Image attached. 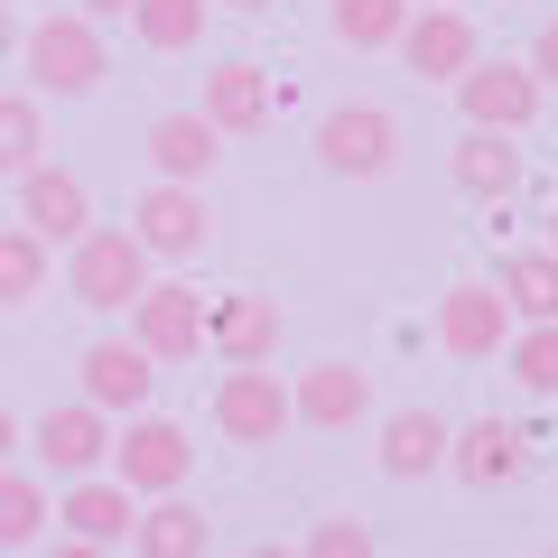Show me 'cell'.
<instances>
[{
  "label": "cell",
  "instance_id": "obj_27",
  "mask_svg": "<svg viewBox=\"0 0 558 558\" xmlns=\"http://www.w3.org/2000/svg\"><path fill=\"white\" fill-rule=\"evenodd\" d=\"M47 159V121H38V94H0V178H28Z\"/></svg>",
  "mask_w": 558,
  "mask_h": 558
},
{
  "label": "cell",
  "instance_id": "obj_25",
  "mask_svg": "<svg viewBox=\"0 0 558 558\" xmlns=\"http://www.w3.org/2000/svg\"><path fill=\"white\" fill-rule=\"evenodd\" d=\"M131 38L149 57H186L205 38V0H131Z\"/></svg>",
  "mask_w": 558,
  "mask_h": 558
},
{
  "label": "cell",
  "instance_id": "obj_6",
  "mask_svg": "<svg viewBox=\"0 0 558 558\" xmlns=\"http://www.w3.org/2000/svg\"><path fill=\"white\" fill-rule=\"evenodd\" d=\"M131 344L149 363L205 354V289H186V279H149V289L131 299Z\"/></svg>",
  "mask_w": 558,
  "mask_h": 558
},
{
  "label": "cell",
  "instance_id": "obj_34",
  "mask_svg": "<svg viewBox=\"0 0 558 558\" xmlns=\"http://www.w3.org/2000/svg\"><path fill=\"white\" fill-rule=\"evenodd\" d=\"M10 447H20V418H10V410H0V465H10Z\"/></svg>",
  "mask_w": 558,
  "mask_h": 558
},
{
  "label": "cell",
  "instance_id": "obj_22",
  "mask_svg": "<svg viewBox=\"0 0 558 558\" xmlns=\"http://www.w3.org/2000/svg\"><path fill=\"white\" fill-rule=\"evenodd\" d=\"M457 186H465L475 205H512V186H521L512 131H465V140H457Z\"/></svg>",
  "mask_w": 558,
  "mask_h": 558
},
{
  "label": "cell",
  "instance_id": "obj_40",
  "mask_svg": "<svg viewBox=\"0 0 558 558\" xmlns=\"http://www.w3.org/2000/svg\"><path fill=\"white\" fill-rule=\"evenodd\" d=\"M0 558H20V549H0Z\"/></svg>",
  "mask_w": 558,
  "mask_h": 558
},
{
  "label": "cell",
  "instance_id": "obj_35",
  "mask_svg": "<svg viewBox=\"0 0 558 558\" xmlns=\"http://www.w3.org/2000/svg\"><path fill=\"white\" fill-rule=\"evenodd\" d=\"M10 57H20V38H10V10H0V65H10Z\"/></svg>",
  "mask_w": 558,
  "mask_h": 558
},
{
  "label": "cell",
  "instance_id": "obj_7",
  "mask_svg": "<svg viewBox=\"0 0 558 558\" xmlns=\"http://www.w3.org/2000/svg\"><path fill=\"white\" fill-rule=\"evenodd\" d=\"M215 428L233 447H279V428H299V418H289V381H279L270 363H233V373L215 381Z\"/></svg>",
  "mask_w": 558,
  "mask_h": 558
},
{
  "label": "cell",
  "instance_id": "obj_20",
  "mask_svg": "<svg viewBox=\"0 0 558 558\" xmlns=\"http://www.w3.org/2000/svg\"><path fill=\"white\" fill-rule=\"evenodd\" d=\"M270 102H279L270 75H260L252 57H233V65H215V75H205V102H196V112L233 140V131H260V121H270Z\"/></svg>",
  "mask_w": 558,
  "mask_h": 558
},
{
  "label": "cell",
  "instance_id": "obj_26",
  "mask_svg": "<svg viewBox=\"0 0 558 558\" xmlns=\"http://www.w3.org/2000/svg\"><path fill=\"white\" fill-rule=\"evenodd\" d=\"M47 531H57V502H47V484L0 465V549H28V539H47Z\"/></svg>",
  "mask_w": 558,
  "mask_h": 558
},
{
  "label": "cell",
  "instance_id": "obj_21",
  "mask_svg": "<svg viewBox=\"0 0 558 558\" xmlns=\"http://www.w3.org/2000/svg\"><path fill=\"white\" fill-rule=\"evenodd\" d=\"M447 438H457V428H447L438 410H391V418H381V475H400V484L438 475V465H447Z\"/></svg>",
  "mask_w": 558,
  "mask_h": 558
},
{
  "label": "cell",
  "instance_id": "obj_18",
  "mask_svg": "<svg viewBox=\"0 0 558 558\" xmlns=\"http://www.w3.org/2000/svg\"><path fill=\"white\" fill-rule=\"evenodd\" d=\"M215 159H223V131L205 112H159L149 121V168H159L168 186H205Z\"/></svg>",
  "mask_w": 558,
  "mask_h": 558
},
{
  "label": "cell",
  "instance_id": "obj_36",
  "mask_svg": "<svg viewBox=\"0 0 558 558\" xmlns=\"http://www.w3.org/2000/svg\"><path fill=\"white\" fill-rule=\"evenodd\" d=\"M242 558H299V549H279V539H260V549H242Z\"/></svg>",
  "mask_w": 558,
  "mask_h": 558
},
{
  "label": "cell",
  "instance_id": "obj_1",
  "mask_svg": "<svg viewBox=\"0 0 558 558\" xmlns=\"http://www.w3.org/2000/svg\"><path fill=\"white\" fill-rule=\"evenodd\" d=\"M20 65H28V84H38V94L84 102L102 75H112V47H102V28L84 20V10H57V20H38V28L20 38Z\"/></svg>",
  "mask_w": 558,
  "mask_h": 558
},
{
  "label": "cell",
  "instance_id": "obj_19",
  "mask_svg": "<svg viewBox=\"0 0 558 558\" xmlns=\"http://www.w3.org/2000/svg\"><path fill=\"white\" fill-rule=\"evenodd\" d=\"M205 549H215V521H205L186 494L140 502V521H131V558H205Z\"/></svg>",
  "mask_w": 558,
  "mask_h": 558
},
{
  "label": "cell",
  "instance_id": "obj_16",
  "mask_svg": "<svg viewBox=\"0 0 558 558\" xmlns=\"http://www.w3.org/2000/svg\"><path fill=\"white\" fill-rule=\"evenodd\" d=\"M205 344H215L223 363H270L279 354V299H260V289L205 299Z\"/></svg>",
  "mask_w": 558,
  "mask_h": 558
},
{
  "label": "cell",
  "instance_id": "obj_41",
  "mask_svg": "<svg viewBox=\"0 0 558 558\" xmlns=\"http://www.w3.org/2000/svg\"><path fill=\"white\" fill-rule=\"evenodd\" d=\"M0 10H10V0H0Z\"/></svg>",
  "mask_w": 558,
  "mask_h": 558
},
{
  "label": "cell",
  "instance_id": "obj_28",
  "mask_svg": "<svg viewBox=\"0 0 558 558\" xmlns=\"http://www.w3.org/2000/svg\"><path fill=\"white\" fill-rule=\"evenodd\" d=\"M502 373H512L531 400H549V391H558V317H549V326H521V336L502 344Z\"/></svg>",
  "mask_w": 558,
  "mask_h": 558
},
{
  "label": "cell",
  "instance_id": "obj_8",
  "mask_svg": "<svg viewBox=\"0 0 558 558\" xmlns=\"http://www.w3.org/2000/svg\"><path fill=\"white\" fill-rule=\"evenodd\" d=\"M317 159L336 168V178H391L400 121L381 112V102H336V112L317 121Z\"/></svg>",
  "mask_w": 558,
  "mask_h": 558
},
{
  "label": "cell",
  "instance_id": "obj_5",
  "mask_svg": "<svg viewBox=\"0 0 558 558\" xmlns=\"http://www.w3.org/2000/svg\"><path fill=\"white\" fill-rule=\"evenodd\" d=\"M539 94H549V84H539L531 65H512V57H475V65L457 75L465 131H531V121H539Z\"/></svg>",
  "mask_w": 558,
  "mask_h": 558
},
{
  "label": "cell",
  "instance_id": "obj_23",
  "mask_svg": "<svg viewBox=\"0 0 558 558\" xmlns=\"http://www.w3.org/2000/svg\"><path fill=\"white\" fill-rule=\"evenodd\" d=\"M494 289H502V307H512L521 326H549L558 317V252H512Z\"/></svg>",
  "mask_w": 558,
  "mask_h": 558
},
{
  "label": "cell",
  "instance_id": "obj_39",
  "mask_svg": "<svg viewBox=\"0 0 558 558\" xmlns=\"http://www.w3.org/2000/svg\"><path fill=\"white\" fill-rule=\"evenodd\" d=\"M410 10H447V0H410Z\"/></svg>",
  "mask_w": 558,
  "mask_h": 558
},
{
  "label": "cell",
  "instance_id": "obj_10",
  "mask_svg": "<svg viewBox=\"0 0 558 558\" xmlns=\"http://www.w3.org/2000/svg\"><path fill=\"white\" fill-rule=\"evenodd\" d=\"M438 344L457 363H494L502 344H512V307H502L494 279H457V289L438 299Z\"/></svg>",
  "mask_w": 558,
  "mask_h": 558
},
{
  "label": "cell",
  "instance_id": "obj_9",
  "mask_svg": "<svg viewBox=\"0 0 558 558\" xmlns=\"http://www.w3.org/2000/svg\"><path fill=\"white\" fill-rule=\"evenodd\" d=\"M75 373H84V400H94L102 418H140V410H149V391H159V363L140 354L131 336H94Z\"/></svg>",
  "mask_w": 558,
  "mask_h": 558
},
{
  "label": "cell",
  "instance_id": "obj_24",
  "mask_svg": "<svg viewBox=\"0 0 558 558\" xmlns=\"http://www.w3.org/2000/svg\"><path fill=\"white\" fill-rule=\"evenodd\" d=\"M47 242L28 233V223H0V307H38L47 299Z\"/></svg>",
  "mask_w": 558,
  "mask_h": 558
},
{
  "label": "cell",
  "instance_id": "obj_32",
  "mask_svg": "<svg viewBox=\"0 0 558 558\" xmlns=\"http://www.w3.org/2000/svg\"><path fill=\"white\" fill-rule=\"evenodd\" d=\"M47 558H112V549H94V539H65V531H57V539H47Z\"/></svg>",
  "mask_w": 558,
  "mask_h": 558
},
{
  "label": "cell",
  "instance_id": "obj_17",
  "mask_svg": "<svg viewBox=\"0 0 558 558\" xmlns=\"http://www.w3.org/2000/svg\"><path fill=\"white\" fill-rule=\"evenodd\" d=\"M57 521H65V539L121 549V539H131V521H140V502H131V484H112V475H75V484L57 494Z\"/></svg>",
  "mask_w": 558,
  "mask_h": 558
},
{
  "label": "cell",
  "instance_id": "obj_14",
  "mask_svg": "<svg viewBox=\"0 0 558 558\" xmlns=\"http://www.w3.org/2000/svg\"><path fill=\"white\" fill-rule=\"evenodd\" d=\"M289 418L299 428H354V418H373V373L363 363H307L289 381Z\"/></svg>",
  "mask_w": 558,
  "mask_h": 558
},
{
  "label": "cell",
  "instance_id": "obj_3",
  "mask_svg": "<svg viewBox=\"0 0 558 558\" xmlns=\"http://www.w3.org/2000/svg\"><path fill=\"white\" fill-rule=\"evenodd\" d=\"M186 475H196V438H186L178 418H149V410H140L131 428L112 438V484H131V502L186 494Z\"/></svg>",
  "mask_w": 558,
  "mask_h": 558
},
{
  "label": "cell",
  "instance_id": "obj_31",
  "mask_svg": "<svg viewBox=\"0 0 558 558\" xmlns=\"http://www.w3.org/2000/svg\"><path fill=\"white\" fill-rule=\"evenodd\" d=\"M521 65H531L539 84H558V20H549V28H539V38H531V57H521Z\"/></svg>",
  "mask_w": 558,
  "mask_h": 558
},
{
  "label": "cell",
  "instance_id": "obj_30",
  "mask_svg": "<svg viewBox=\"0 0 558 558\" xmlns=\"http://www.w3.org/2000/svg\"><path fill=\"white\" fill-rule=\"evenodd\" d=\"M299 558H373V521H354V512H326L317 531H307V549Z\"/></svg>",
  "mask_w": 558,
  "mask_h": 558
},
{
  "label": "cell",
  "instance_id": "obj_11",
  "mask_svg": "<svg viewBox=\"0 0 558 558\" xmlns=\"http://www.w3.org/2000/svg\"><path fill=\"white\" fill-rule=\"evenodd\" d=\"M10 186H20V223L47 242V252H65V242L94 233V196H84L75 168H47V159H38L28 178H10Z\"/></svg>",
  "mask_w": 558,
  "mask_h": 558
},
{
  "label": "cell",
  "instance_id": "obj_37",
  "mask_svg": "<svg viewBox=\"0 0 558 558\" xmlns=\"http://www.w3.org/2000/svg\"><path fill=\"white\" fill-rule=\"evenodd\" d=\"M539 252H558V215H549V242H539Z\"/></svg>",
  "mask_w": 558,
  "mask_h": 558
},
{
  "label": "cell",
  "instance_id": "obj_2",
  "mask_svg": "<svg viewBox=\"0 0 558 558\" xmlns=\"http://www.w3.org/2000/svg\"><path fill=\"white\" fill-rule=\"evenodd\" d=\"M65 289L94 317H131V299L149 289V252L131 242V223H94L84 242H65Z\"/></svg>",
  "mask_w": 558,
  "mask_h": 558
},
{
  "label": "cell",
  "instance_id": "obj_29",
  "mask_svg": "<svg viewBox=\"0 0 558 558\" xmlns=\"http://www.w3.org/2000/svg\"><path fill=\"white\" fill-rule=\"evenodd\" d=\"M400 20H410V0H336V10H326V28H336L344 47H391Z\"/></svg>",
  "mask_w": 558,
  "mask_h": 558
},
{
  "label": "cell",
  "instance_id": "obj_33",
  "mask_svg": "<svg viewBox=\"0 0 558 558\" xmlns=\"http://www.w3.org/2000/svg\"><path fill=\"white\" fill-rule=\"evenodd\" d=\"M84 20H94V28L102 20H131V0H84Z\"/></svg>",
  "mask_w": 558,
  "mask_h": 558
},
{
  "label": "cell",
  "instance_id": "obj_15",
  "mask_svg": "<svg viewBox=\"0 0 558 558\" xmlns=\"http://www.w3.org/2000/svg\"><path fill=\"white\" fill-rule=\"evenodd\" d=\"M447 475L475 484V494L521 484V475H531V438H521L512 418H475V428H457V438H447Z\"/></svg>",
  "mask_w": 558,
  "mask_h": 558
},
{
  "label": "cell",
  "instance_id": "obj_13",
  "mask_svg": "<svg viewBox=\"0 0 558 558\" xmlns=\"http://www.w3.org/2000/svg\"><path fill=\"white\" fill-rule=\"evenodd\" d=\"M391 47H400V65H410V75L457 84L465 65H475V20H465V10H410Z\"/></svg>",
  "mask_w": 558,
  "mask_h": 558
},
{
  "label": "cell",
  "instance_id": "obj_38",
  "mask_svg": "<svg viewBox=\"0 0 558 558\" xmlns=\"http://www.w3.org/2000/svg\"><path fill=\"white\" fill-rule=\"evenodd\" d=\"M233 10H270V0H233Z\"/></svg>",
  "mask_w": 558,
  "mask_h": 558
},
{
  "label": "cell",
  "instance_id": "obj_12",
  "mask_svg": "<svg viewBox=\"0 0 558 558\" xmlns=\"http://www.w3.org/2000/svg\"><path fill=\"white\" fill-rule=\"evenodd\" d=\"M38 457H47V475H57V484L102 475V465H112V418H102L94 400H65V410L38 418Z\"/></svg>",
  "mask_w": 558,
  "mask_h": 558
},
{
  "label": "cell",
  "instance_id": "obj_4",
  "mask_svg": "<svg viewBox=\"0 0 558 558\" xmlns=\"http://www.w3.org/2000/svg\"><path fill=\"white\" fill-rule=\"evenodd\" d=\"M131 242L149 260H196L205 242H215V205H205V186H140L131 196Z\"/></svg>",
  "mask_w": 558,
  "mask_h": 558
}]
</instances>
